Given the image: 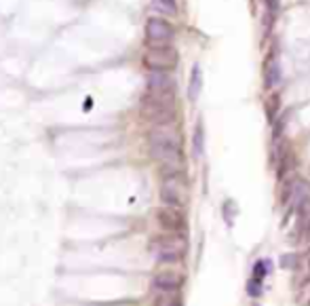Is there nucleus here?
<instances>
[{
	"label": "nucleus",
	"instance_id": "2",
	"mask_svg": "<svg viewBox=\"0 0 310 306\" xmlns=\"http://www.w3.org/2000/svg\"><path fill=\"white\" fill-rule=\"evenodd\" d=\"M175 95H154L146 93L142 99V112L154 125H171L175 116Z\"/></svg>",
	"mask_w": 310,
	"mask_h": 306
},
{
	"label": "nucleus",
	"instance_id": "18",
	"mask_svg": "<svg viewBox=\"0 0 310 306\" xmlns=\"http://www.w3.org/2000/svg\"><path fill=\"white\" fill-rule=\"evenodd\" d=\"M247 292H249V296H253V298H257V296H260L262 294V285H260V281H249L247 283Z\"/></svg>",
	"mask_w": 310,
	"mask_h": 306
},
{
	"label": "nucleus",
	"instance_id": "3",
	"mask_svg": "<svg viewBox=\"0 0 310 306\" xmlns=\"http://www.w3.org/2000/svg\"><path fill=\"white\" fill-rule=\"evenodd\" d=\"M154 249H157V260L163 264H175L182 260L186 251V241L180 236V232H171L165 236L154 239Z\"/></svg>",
	"mask_w": 310,
	"mask_h": 306
},
{
	"label": "nucleus",
	"instance_id": "8",
	"mask_svg": "<svg viewBox=\"0 0 310 306\" xmlns=\"http://www.w3.org/2000/svg\"><path fill=\"white\" fill-rule=\"evenodd\" d=\"M148 93L154 95H175V80L167 72H150L148 76Z\"/></svg>",
	"mask_w": 310,
	"mask_h": 306
},
{
	"label": "nucleus",
	"instance_id": "21",
	"mask_svg": "<svg viewBox=\"0 0 310 306\" xmlns=\"http://www.w3.org/2000/svg\"><path fill=\"white\" fill-rule=\"evenodd\" d=\"M253 306H260V304H253Z\"/></svg>",
	"mask_w": 310,
	"mask_h": 306
},
{
	"label": "nucleus",
	"instance_id": "13",
	"mask_svg": "<svg viewBox=\"0 0 310 306\" xmlns=\"http://www.w3.org/2000/svg\"><path fill=\"white\" fill-rule=\"evenodd\" d=\"M203 148H205V131H203V125L198 123L196 129H194V135H192V150H194V157H201V155H203Z\"/></svg>",
	"mask_w": 310,
	"mask_h": 306
},
{
	"label": "nucleus",
	"instance_id": "7",
	"mask_svg": "<svg viewBox=\"0 0 310 306\" xmlns=\"http://www.w3.org/2000/svg\"><path fill=\"white\" fill-rule=\"evenodd\" d=\"M159 224L169 232H182L186 228V217L178 207H163L157 211Z\"/></svg>",
	"mask_w": 310,
	"mask_h": 306
},
{
	"label": "nucleus",
	"instance_id": "6",
	"mask_svg": "<svg viewBox=\"0 0 310 306\" xmlns=\"http://www.w3.org/2000/svg\"><path fill=\"white\" fill-rule=\"evenodd\" d=\"M175 36V30L167 19H161V17H150L146 24V42L150 47H167L171 45Z\"/></svg>",
	"mask_w": 310,
	"mask_h": 306
},
{
	"label": "nucleus",
	"instance_id": "4",
	"mask_svg": "<svg viewBox=\"0 0 310 306\" xmlns=\"http://www.w3.org/2000/svg\"><path fill=\"white\" fill-rule=\"evenodd\" d=\"M188 199V188L186 182L182 178V173H171L165 176L163 186H161V201L165 203L167 207H184Z\"/></svg>",
	"mask_w": 310,
	"mask_h": 306
},
{
	"label": "nucleus",
	"instance_id": "17",
	"mask_svg": "<svg viewBox=\"0 0 310 306\" xmlns=\"http://www.w3.org/2000/svg\"><path fill=\"white\" fill-rule=\"evenodd\" d=\"M266 270H268V264H266L264 260H257L255 266H253V279H255V281H262L264 275H266Z\"/></svg>",
	"mask_w": 310,
	"mask_h": 306
},
{
	"label": "nucleus",
	"instance_id": "11",
	"mask_svg": "<svg viewBox=\"0 0 310 306\" xmlns=\"http://www.w3.org/2000/svg\"><path fill=\"white\" fill-rule=\"evenodd\" d=\"M201 89H203V70L201 65L196 63L190 72V82H188V99L190 101H196L198 95H201Z\"/></svg>",
	"mask_w": 310,
	"mask_h": 306
},
{
	"label": "nucleus",
	"instance_id": "15",
	"mask_svg": "<svg viewBox=\"0 0 310 306\" xmlns=\"http://www.w3.org/2000/svg\"><path fill=\"white\" fill-rule=\"evenodd\" d=\"M289 116H291V112H285L277 123H274V131H272V135H274V140H279L281 135H283V131H285V127H287V121H289Z\"/></svg>",
	"mask_w": 310,
	"mask_h": 306
},
{
	"label": "nucleus",
	"instance_id": "9",
	"mask_svg": "<svg viewBox=\"0 0 310 306\" xmlns=\"http://www.w3.org/2000/svg\"><path fill=\"white\" fill-rule=\"evenodd\" d=\"M152 285L159 292H178L182 287V277L175 273H159L152 279Z\"/></svg>",
	"mask_w": 310,
	"mask_h": 306
},
{
	"label": "nucleus",
	"instance_id": "14",
	"mask_svg": "<svg viewBox=\"0 0 310 306\" xmlns=\"http://www.w3.org/2000/svg\"><path fill=\"white\" fill-rule=\"evenodd\" d=\"M154 306H182V300L173 292H163L161 296H157V300H154Z\"/></svg>",
	"mask_w": 310,
	"mask_h": 306
},
{
	"label": "nucleus",
	"instance_id": "1",
	"mask_svg": "<svg viewBox=\"0 0 310 306\" xmlns=\"http://www.w3.org/2000/svg\"><path fill=\"white\" fill-rule=\"evenodd\" d=\"M150 152L163 165L165 176L182 173V140L171 125H157L150 131Z\"/></svg>",
	"mask_w": 310,
	"mask_h": 306
},
{
	"label": "nucleus",
	"instance_id": "20",
	"mask_svg": "<svg viewBox=\"0 0 310 306\" xmlns=\"http://www.w3.org/2000/svg\"><path fill=\"white\" fill-rule=\"evenodd\" d=\"M279 3H281V0H268L270 11H277V9H279Z\"/></svg>",
	"mask_w": 310,
	"mask_h": 306
},
{
	"label": "nucleus",
	"instance_id": "10",
	"mask_svg": "<svg viewBox=\"0 0 310 306\" xmlns=\"http://www.w3.org/2000/svg\"><path fill=\"white\" fill-rule=\"evenodd\" d=\"M310 199V184L304 180H296L294 186H291V207L300 209L304 207Z\"/></svg>",
	"mask_w": 310,
	"mask_h": 306
},
{
	"label": "nucleus",
	"instance_id": "5",
	"mask_svg": "<svg viewBox=\"0 0 310 306\" xmlns=\"http://www.w3.org/2000/svg\"><path fill=\"white\" fill-rule=\"evenodd\" d=\"M146 68H150L152 72H167L173 70L178 63V51L167 45V47H150L144 55Z\"/></svg>",
	"mask_w": 310,
	"mask_h": 306
},
{
	"label": "nucleus",
	"instance_id": "16",
	"mask_svg": "<svg viewBox=\"0 0 310 306\" xmlns=\"http://www.w3.org/2000/svg\"><path fill=\"white\" fill-rule=\"evenodd\" d=\"M298 264H300L298 253H285V256L281 258V266L283 268H298Z\"/></svg>",
	"mask_w": 310,
	"mask_h": 306
},
{
	"label": "nucleus",
	"instance_id": "12",
	"mask_svg": "<svg viewBox=\"0 0 310 306\" xmlns=\"http://www.w3.org/2000/svg\"><path fill=\"white\" fill-rule=\"evenodd\" d=\"M279 82H281V65L277 61H272L266 68V87L272 89L274 84H279Z\"/></svg>",
	"mask_w": 310,
	"mask_h": 306
},
{
	"label": "nucleus",
	"instance_id": "19",
	"mask_svg": "<svg viewBox=\"0 0 310 306\" xmlns=\"http://www.w3.org/2000/svg\"><path fill=\"white\" fill-rule=\"evenodd\" d=\"M159 3L169 11H175V0H159Z\"/></svg>",
	"mask_w": 310,
	"mask_h": 306
}]
</instances>
